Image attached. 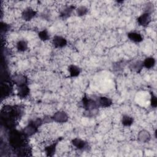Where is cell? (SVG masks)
Returning <instances> with one entry per match:
<instances>
[{
  "label": "cell",
  "instance_id": "23",
  "mask_svg": "<svg viewBox=\"0 0 157 157\" xmlns=\"http://www.w3.org/2000/svg\"><path fill=\"white\" fill-rule=\"evenodd\" d=\"M145 9L146 10L145 12H147L148 13H151V12H153V10H154V6L153 4L151 2H148L146 4L145 6Z\"/></svg>",
  "mask_w": 157,
  "mask_h": 157
},
{
  "label": "cell",
  "instance_id": "18",
  "mask_svg": "<svg viewBox=\"0 0 157 157\" xmlns=\"http://www.w3.org/2000/svg\"><path fill=\"white\" fill-rule=\"evenodd\" d=\"M28 48V43L26 40H20L17 43V48L19 52H25Z\"/></svg>",
  "mask_w": 157,
  "mask_h": 157
},
{
  "label": "cell",
  "instance_id": "13",
  "mask_svg": "<svg viewBox=\"0 0 157 157\" xmlns=\"http://www.w3.org/2000/svg\"><path fill=\"white\" fill-rule=\"evenodd\" d=\"M128 37L131 40L134 42L138 43L140 42L143 40L142 36L137 32H130L128 34Z\"/></svg>",
  "mask_w": 157,
  "mask_h": 157
},
{
  "label": "cell",
  "instance_id": "1",
  "mask_svg": "<svg viewBox=\"0 0 157 157\" xmlns=\"http://www.w3.org/2000/svg\"><path fill=\"white\" fill-rule=\"evenodd\" d=\"M82 102L83 108L86 110L88 114H91V115H93L94 113H97L99 105L96 100L89 98L85 95L83 98Z\"/></svg>",
  "mask_w": 157,
  "mask_h": 157
},
{
  "label": "cell",
  "instance_id": "16",
  "mask_svg": "<svg viewBox=\"0 0 157 157\" xmlns=\"http://www.w3.org/2000/svg\"><path fill=\"white\" fill-rule=\"evenodd\" d=\"M155 64V59L153 57H148L143 61V66L147 69H151L154 67Z\"/></svg>",
  "mask_w": 157,
  "mask_h": 157
},
{
  "label": "cell",
  "instance_id": "9",
  "mask_svg": "<svg viewBox=\"0 0 157 157\" xmlns=\"http://www.w3.org/2000/svg\"><path fill=\"white\" fill-rule=\"evenodd\" d=\"M137 138L140 142L143 143H147L150 140L151 136L148 131L143 129L139 131V132L138 133Z\"/></svg>",
  "mask_w": 157,
  "mask_h": 157
},
{
  "label": "cell",
  "instance_id": "12",
  "mask_svg": "<svg viewBox=\"0 0 157 157\" xmlns=\"http://www.w3.org/2000/svg\"><path fill=\"white\" fill-rule=\"evenodd\" d=\"M72 144L78 150H83L87 146V143L83 140H82L79 138H75L73 139L71 141Z\"/></svg>",
  "mask_w": 157,
  "mask_h": 157
},
{
  "label": "cell",
  "instance_id": "10",
  "mask_svg": "<svg viewBox=\"0 0 157 157\" xmlns=\"http://www.w3.org/2000/svg\"><path fill=\"white\" fill-rule=\"evenodd\" d=\"M75 7L74 6H69L67 7H66L60 12V17L63 20H66L67 18L70 17Z\"/></svg>",
  "mask_w": 157,
  "mask_h": 157
},
{
  "label": "cell",
  "instance_id": "24",
  "mask_svg": "<svg viewBox=\"0 0 157 157\" xmlns=\"http://www.w3.org/2000/svg\"><path fill=\"white\" fill-rule=\"evenodd\" d=\"M150 102H151V107H153L154 108H155L156 107V105H157V98H156V96H155L153 94H151Z\"/></svg>",
  "mask_w": 157,
  "mask_h": 157
},
{
  "label": "cell",
  "instance_id": "8",
  "mask_svg": "<svg viewBox=\"0 0 157 157\" xmlns=\"http://www.w3.org/2000/svg\"><path fill=\"white\" fill-rule=\"evenodd\" d=\"M99 107H109L112 104V101L109 98L105 96H100L96 100Z\"/></svg>",
  "mask_w": 157,
  "mask_h": 157
},
{
  "label": "cell",
  "instance_id": "17",
  "mask_svg": "<svg viewBox=\"0 0 157 157\" xmlns=\"http://www.w3.org/2000/svg\"><path fill=\"white\" fill-rule=\"evenodd\" d=\"M57 142L56 143H53L47 147H45V151L46 153L47 156H52L54 155L55 150H56V146Z\"/></svg>",
  "mask_w": 157,
  "mask_h": 157
},
{
  "label": "cell",
  "instance_id": "5",
  "mask_svg": "<svg viewBox=\"0 0 157 157\" xmlns=\"http://www.w3.org/2000/svg\"><path fill=\"white\" fill-rule=\"evenodd\" d=\"M12 80L13 82L17 85V86L26 85L28 82L27 77L25 75L20 74L13 75L12 77Z\"/></svg>",
  "mask_w": 157,
  "mask_h": 157
},
{
  "label": "cell",
  "instance_id": "21",
  "mask_svg": "<svg viewBox=\"0 0 157 157\" xmlns=\"http://www.w3.org/2000/svg\"><path fill=\"white\" fill-rule=\"evenodd\" d=\"M39 37L43 41L48 40L50 39V36L48 31L46 29H44L38 33Z\"/></svg>",
  "mask_w": 157,
  "mask_h": 157
},
{
  "label": "cell",
  "instance_id": "3",
  "mask_svg": "<svg viewBox=\"0 0 157 157\" xmlns=\"http://www.w3.org/2000/svg\"><path fill=\"white\" fill-rule=\"evenodd\" d=\"M52 119L57 123H65L68 120L69 117L65 112L58 111L54 113L52 117Z\"/></svg>",
  "mask_w": 157,
  "mask_h": 157
},
{
  "label": "cell",
  "instance_id": "6",
  "mask_svg": "<svg viewBox=\"0 0 157 157\" xmlns=\"http://www.w3.org/2000/svg\"><path fill=\"white\" fill-rule=\"evenodd\" d=\"M151 21V15L150 13L147 12H144L137 18V22L139 25L142 26H147Z\"/></svg>",
  "mask_w": 157,
  "mask_h": 157
},
{
  "label": "cell",
  "instance_id": "7",
  "mask_svg": "<svg viewBox=\"0 0 157 157\" xmlns=\"http://www.w3.org/2000/svg\"><path fill=\"white\" fill-rule=\"evenodd\" d=\"M36 15V12L31 7H27L22 12L21 17L25 21H29Z\"/></svg>",
  "mask_w": 157,
  "mask_h": 157
},
{
  "label": "cell",
  "instance_id": "11",
  "mask_svg": "<svg viewBox=\"0 0 157 157\" xmlns=\"http://www.w3.org/2000/svg\"><path fill=\"white\" fill-rule=\"evenodd\" d=\"M29 93V89L27 85L17 86V94L21 98H26Z\"/></svg>",
  "mask_w": 157,
  "mask_h": 157
},
{
  "label": "cell",
  "instance_id": "14",
  "mask_svg": "<svg viewBox=\"0 0 157 157\" xmlns=\"http://www.w3.org/2000/svg\"><path fill=\"white\" fill-rule=\"evenodd\" d=\"M129 68L131 70H132V71H134V72H140L142 67H144L143 66V62L141 61H135L134 62H132V63H131L129 64Z\"/></svg>",
  "mask_w": 157,
  "mask_h": 157
},
{
  "label": "cell",
  "instance_id": "20",
  "mask_svg": "<svg viewBox=\"0 0 157 157\" xmlns=\"http://www.w3.org/2000/svg\"><path fill=\"white\" fill-rule=\"evenodd\" d=\"M88 9L84 6H80L76 9V13L78 16H83L87 13Z\"/></svg>",
  "mask_w": 157,
  "mask_h": 157
},
{
  "label": "cell",
  "instance_id": "22",
  "mask_svg": "<svg viewBox=\"0 0 157 157\" xmlns=\"http://www.w3.org/2000/svg\"><path fill=\"white\" fill-rule=\"evenodd\" d=\"M124 64H125V63H124L123 61L117 62V64H115L113 65V69H116L117 71H119L120 69L123 68Z\"/></svg>",
  "mask_w": 157,
  "mask_h": 157
},
{
  "label": "cell",
  "instance_id": "19",
  "mask_svg": "<svg viewBox=\"0 0 157 157\" xmlns=\"http://www.w3.org/2000/svg\"><path fill=\"white\" fill-rule=\"evenodd\" d=\"M134 121V119L132 117L128 115H124L121 118V123L125 126H131Z\"/></svg>",
  "mask_w": 157,
  "mask_h": 157
},
{
  "label": "cell",
  "instance_id": "15",
  "mask_svg": "<svg viewBox=\"0 0 157 157\" xmlns=\"http://www.w3.org/2000/svg\"><path fill=\"white\" fill-rule=\"evenodd\" d=\"M68 70H69L70 75L72 77H77L80 74V73L81 72L80 69L78 66H77L75 65H73V64L70 65L69 66Z\"/></svg>",
  "mask_w": 157,
  "mask_h": 157
},
{
  "label": "cell",
  "instance_id": "2",
  "mask_svg": "<svg viewBox=\"0 0 157 157\" xmlns=\"http://www.w3.org/2000/svg\"><path fill=\"white\" fill-rule=\"evenodd\" d=\"M42 122L43 121L40 118L30 121L28 124L23 130V133L25 136L30 137L34 135L37 131L38 127L42 124Z\"/></svg>",
  "mask_w": 157,
  "mask_h": 157
},
{
  "label": "cell",
  "instance_id": "4",
  "mask_svg": "<svg viewBox=\"0 0 157 157\" xmlns=\"http://www.w3.org/2000/svg\"><path fill=\"white\" fill-rule=\"evenodd\" d=\"M67 40L60 36H55L52 40V44L56 48H63L67 45Z\"/></svg>",
  "mask_w": 157,
  "mask_h": 157
}]
</instances>
